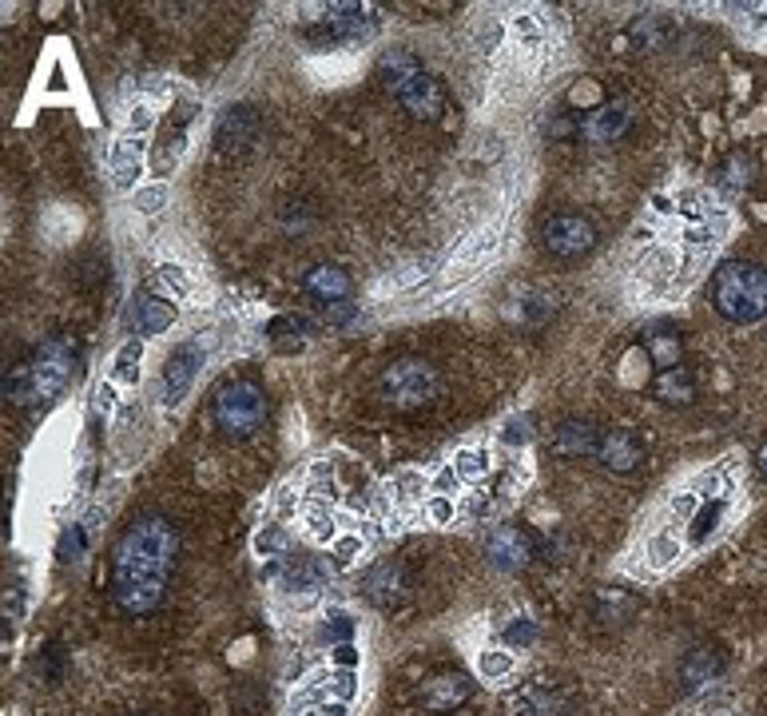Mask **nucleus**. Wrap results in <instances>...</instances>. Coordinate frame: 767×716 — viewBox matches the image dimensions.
I'll use <instances>...</instances> for the list:
<instances>
[{
	"mask_svg": "<svg viewBox=\"0 0 767 716\" xmlns=\"http://www.w3.org/2000/svg\"><path fill=\"white\" fill-rule=\"evenodd\" d=\"M266 334H271V343L279 346V351H303L306 339H311V319L306 315H279L275 323L266 326Z\"/></svg>",
	"mask_w": 767,
	"mask_h": 716,
	"instance_id": "18",
	"label": "nucleus"
},
{
	"mask_svg": "<svg viewBox=\"0 0 767 716\" xmlns=\"http://www.w3.org/2000/svg\"><path fill=\"white\" fill-rule=\"evenodd\" d=\"M211 418L228 438H246L255 434L266 418V394L259 382L251 379H231L219 386L215 402H211Z\"/></svg>",
	"mask_w": 767,
	"mask_h": 716,
	"instance_id": "4",
	"label": "nucleus"
},
{
	"mask_svg": "<svg viewBox=\"0 0 767 716\" xmlns=\"http://www.w3.org/2000/svg\"><path fill=\"white\" fill-rule=\"evenodd\" d=\"M597 462L613 474H633L640 462H645V442L636 430H605L601 434V450Z\"/></svg>",
	"mask_w": 767,
	"mask_h": 716,
	"instance_id": "11",
	"label": "nucleus"
},
{
	"mask_svg": "<svg viewBox=\"0 0 767 716\" xmlns=\"http://www.w3.org/2000/svg\"><path fill=\"white\" fill-rule=\"evenodd\" d=\"M648 359H653L660 371H673V366H680V339L676 334H668V331H660V334H648Z\"/></svg>",
	"mask_w": 767,
	"mask_h": 716,
	"instance_id": "25",
	"label": "nucleus"
},
{
	"mask_svg": "<svg viewBox=\"0 0 767 716\" xmlns=\"http://www.w3.org/2000/svg\"><path fill=\"white\" fill-rule=\"evenodd\" d=\"M200 359H203V351L195 343L175 346V354H171L168 366H163V382H160V402H163V406H175V402L191 391L195 371H200Z\"/></svg>",
	"mask_w": 767,
	"mask_h": 716,
	"instance_id": "10",
	"label": "nucleus"
},
{
	"mask_svg": "<svg viewBox=\"0 0 767 716\" xmlns=\"http://www.w3.org/2000/svg\"><path fill=\"white\" fill-rule=\"evenodd\" d=\"M354 311H359V306L351 303V299H346V303H334V306H326V319H331V323H351L354 319Z\"/></svg>",
	"mask_w": 767,
	"mask_h": 716,
	"instance_id": "31",
	"label": "nucleus"
},
{
	"mask_svg": "<svg viewBox=\"0 0 767 716\" xmlns=\"http://www.w3.org/2000/svg\"><path fill=\"white\" fill-rule=\"evenodd\" d=\"M513 708H517V716H565V700L553 693L549 685H525L522 697L513 700Z\"/></svg>",
	"mask_w": 767,
	"mask_h": 716,
	"instance_id": "17",
	"label": "nucleus"
},
{
	"mask_svg": "<svg viewBox=\"0 0 767 716\" xmlns=\"http://www.w3.org/2000/svg\"><path fill=\"white\" fill-rule=\"evenodd\" d=\"M175 549H180V542H175L168 517L152 514L128 525V534L120 537L112 554V597L123 613L143 617V613L160 609L171 565H175Z\"/></svg>",
	"mask_w": 767,
	"mask_h": 716,
	"instance_id": "1",
	"label": "nucleus"
},
{
	"mask_svg": "<svg viewBox=\"0 0 767 716\" xmlns=\"http://www.w3.org/2000/svg\"><path fill=\"white\" fill-rule=\"evenodd\" d=\"M751 175H756V168H751V160L748 155H731L728 163L720 168V180H724V188H748L751 183Z\"/></svg>",
	"mask_w": 767,
	"mask_h": 716,
	"instance_id": "27",
	"label": "nucleus"
},
{
	"mask_svg": "<svg viewBox=\"0 0 767 716\" xmlns=\"http://www.w3.org/2000/svg\"><path fill=\"white\" fill-rule=\"evenodd\" d=\"M255 549L266 557V562L283 565L286 557L294 554V537H291V530H283V525H263V530H259V537H255Z\"/></svg>",
	"mask_w": 767,
	"mask_h": 716,
	"instance_id": "23",
	"label": "nucleus"
},
{
	"mask_svg": "<svg viewBox=\"0 0 767 716\" xmlns=\"http://www.w3.org/2000/svg\"><path fill=\"white\" fill-rule=\"evenodd\" d=\"M362 589H366V597H374L379 605L394 602V597H398V589H402V569H398V565H390V562L374 565V569L362 577Z\"/></svg>",
	"mask_w": 767,
	"mask_h": 716,
	"instance_id": "19",
	"label": "nucleus"
},
{
	"mask_svg": "<svg viewBox=\"0 0 767 716\" xmlns=\"http://www.w3.org/2000/svg\"><path fill=\"white\" fill-rule=\"evenodd\" d=\"M712 303L728 323H756L767 315V271L759 263H724L712 279Z\"/></svg>",
	"mask_w": 767,
	"mask_h": 716,
	"instance_id": "3",
	"label": "nucleus"
},
{
	"mask_svg": "<svg viewBox=\"0 0 767 716\" xmlns=\"http://www.w3.org/2000/svg\"><path fill=\"white\" fill-rule=\"evenodd\" d=\"M485 554H490V562L497 569H522L533 557V542L517 525H497L490 534V542H485Z\"/></svg>",
	"mask_w": 767,
	"mask_h": 716,
	"instance_id": "12",
	"label": "nucleus"
},
{
	"mask_svg": "<svg viewBox=\"0 0 767 716\" xmlns=\"http://www.w3.org/2000/svg\"><path fill=\"white\" fill-rule=\"evenodd\" d=\"M553 450H557L561 458H597L601 430L588 426V422L568 418V422H561V426L553 430Z\"/></svg>",
	"mask_w": 767,
	"mask_h": 716,
	"instance_id": "13",
	"label": "nucleus"
},
{
	"mask_svg": "<svg viewBox=\"0 0 767 716\" xmlns=\"http://www.w3.org/2000/svg\"><path fill=\"white\" fill-rule=\"evenodd\" d=\"M143 172V143L132 140V135H123L120 148L112 152V175L120 188H132V180Z\"/></svg>",
	"mask_w": 767,
	"mask_h": 716,
	"instance_id": "21",
	"label": "nucleus"
},
{
	"mask_svg": "<svg viewBox=\"0 0 767 716\" xmlns=\"http://www.w3.org/2000/svg\"><path fill=\"white\" fill-rule=\"evenodd\" d=\"M323 641L326 645H334V649H339V645H351L354 641V621L346 617V613H331V617L323 621Z\"/></svg>",
	"mask_w": 767,
	"mask_h": 716,
	"instance_id": "26",
	"label": "nucleus"
},
{
	"mask_svg": "<svg viewBox=\"0 0 767 716\" xmlns=\"http://www.w3.org/2000/svg\"><path fill=\"white\" fill-rule=\"evenodd\" d=\"M720 673V657L708 649H696L688 657V665H684V693H696L700 685H708V677H716Z\"/></svg>",
	"mask_w": 767,
	"mask_h": 716,
	"instance_id": "24",
	"label": "nucleus"
},
{
	"mask_svg": "<svg viewBox=\"0 0 767 716\" xmlns=\"http://www.w3.org/2000/svg\"><path fill=\"white\" fill-rule=\"evenodd\" d=\"M625 128H628V108L625 104H608L585 120V135L588 140H597V143H608L613 135L625 132Z\"/></svg>",
	"mask_w": 767,
	"mask_h": 716,
	"instance_id": "20",
	"label": "nucleus"
},
{
	"mask_svg": "<svg viewBox=\"0 0 767 716\" xmlns=\"http://www.w3.org/2000/svg\"><path fill=\"white\" fill-rule=\"evenodd\" d=\"M470 693H474V685H470L465 677H437L426 685L422 700H426V708H434V713H450V708L462 705Z\"/></svg>",
	"mask_w": 767,
	"mask_h": 716,
	"instance_id": "16",
	"label": "nucleus"
},
{
	"mask_svg": "<svg viewBox=\"0 0 767 716\" xmlns=\"http://www.w3.org/2000/svg\"><path fill=\"white\" fill-rule=\"evenodd\" d=\"M382 77H386L390 92L398 95V104L414 115H437L442 112V88L430 72H422L410 52H386L382 57Z\"/></svg>",
	"mask_w": 767,
	"mask_h": 716,
	"instance_id": "5",
	"label": "nucleus"
},
{
	"mask_svg": "<svg viewBox=\"0 0 767 716\" xmlns=\"http://www.w3.org/2000/svg\"><path fill=\"white\" fill-rule=\"evenodd\" d=\"M175 303L171 295H155V291H140L132 306V319H135V331L140 334H163L171 323H175Z\"/></svg>",
	"mask_w": 767,
	"mask_h": 716,
	"instance_id": "14",
	"label": "nucleus"
},
{
	"mask_svg": "<svg viewBox=\"0 0 767 716\" xmlns=\"http://www.w3.org/2000/svg\"><path fill=\"white\" fill-rule=\"evenodd\" d=\"M673 514L684 517V525H680L684 542H688L692 549H700V545L724 525V517H728V497H724V494L692 497V490H684V494H676Z\"/></svg>",
	"mask_w": 767,
	"mask_h": 716,
	"instance_id": "7",
	"label": "nucleus"
},
{
	"mask_svg": "<svg viewBox=\"0 0 767 716\" xmlns=\"http://www.w3.org/2000/svg\"><path fill=\"white\" fill-rule=\"evenodd\" d=\"M541 239H545V251H549V255H557V259H581V255H588V251L597 248V228H593L585 215L561 211V215H553V220L545 223Z\"/></svg>",
	"mask_w": 767,
	"mask_h": 716,
	"instance_id": "8",
	"label": "nucleus"
},
{
	"mask_svg": "<svg viewBox=\"0 0 767 716\" xmlns=\"http://www.w3.org/2000/svg\"><path fill=\"white\" fill-rule=\"evenodd\" d=\"M509 668H513V660H509V653H485L482 657V673L485 677H509Z\"/></svg>",
	"mask_w": 767,
	"mask_h": 716,
	"instance_id": "29",
	"label": "nucleus"
},
{
	"mask_svg": "<svg viewBox=\"0 0 767 716\" xmlns=\"http://www.w3.org/2000/svg\"><path fill=\"white\" fill-rule=\"evenodd\" d=\"M370 29H374V20L366 17V9H359V4H331L326 17L306 29V40H311L314 48H331V44H346V40L366 37Z\"/></svg>",
	"mask_w": 767,
	"mask_h": 716,
	"instance_id": "9",
	"label": "nucleus"
},
{
	"mask_svg": "<svg viewBox=\"0 0 767 716\" xmlns=\"http://www.w3.org/2000/svg\"><path fill=\"white\" fill-rule=\"evenodd\" d=\"M656 399H664V402H692L696 399V379L688 374V366L660 371V379H656Z\"/></svg>",
	"mask_w": 767,
	"mask_h": 716,
	"instance_id": "22",
	"label": "nucleus"
},
{
	"mask_svg": "<svg viewBox=\"0 0 767 716\" xmlns=\"http://www.w3.org/2000/svg\"><path fill=\"white\" fill-rule=\"evenodd\" d=\"M505 641H509V645H529L533 641V621H517V625H509V629H505Z\"/></svg>",
	"mask_w": 767,
	"mask_h": 716,
	"instance_id": "30",
	"label": "nucleus"
},
{
	"mask_svg": "<svg viewBox=\"0 0 767 716\" xmlns=\"http://www.w3.org/2000/svg\"><path fill=\"white\" fill-rule=\"evenodd\" d=\"M306 295H314L323 306L346 303L351 299V275L342 268H314L306 271Z\"/></svg>",
	"mask_w": 767,
	"mask_h": 716,
	"instance_id": "15",
	"label": "nucleus"
},
{
	"mask_svg": "<svg viewBox=\"0 0 767 716\" xmlns=\"http://www.w3.org/2000/svg\"><path fill=\"white\" fill-rule=\"evenodd\" d=\"M140 343H128L120 351V359H115V374H120V379H135V371H140Z\"/></svg>",
	"mask_w": 767,
	"mask_h": 716,
	"instance_id": "28",
	"label": "nucleus"
},
{
	"mask_svg": "<svg viewBox=\"0 0 767 716\" xmlns=\"http://www.w3.org/2000/svg\"><path fill=\"white\" fill-rule=\"evenodd\" d=\"M382 394L398 411H417L437 394V371L422 359H402L382 374Z\"/></svg>",
	"mask_w": 767,
	"mask_h": 716,
	"instance_id": "6",
	"label": "nucleus"
},
{
	"mask_svg": "<svg viewBox=\"0 0 767 716\" xmlns=\"http://www.w3.org/2000/svg\"><path fill=\"white\" fill-rule=\"evenodd\" d=\"M756 466H759V474L767 477V442H764V446H759V454H756Z\"/></svg>",
	"mask_w": 767,
	"mask_h": 716,
	"instance_id": "32",
	"label": "nucleus"
},
{
	"mask_svg": "<svg viewBox=\"0 0 767 716\" xmlns=\"http://www.w3.org/2000/svg\"><path fill=\"white\" fill-rule=\"evenodd\" d=\"M80 366V346L72 339H48L40 343L29 359H20L9 374H4V399L17 406L29 402H48L64 391L72 374Z\"/></svg>",
	"mask_w": 767,
	"mask_h": 716,
	"instance_id": "2",
	"label": "nucleus"
}]
</instances>
